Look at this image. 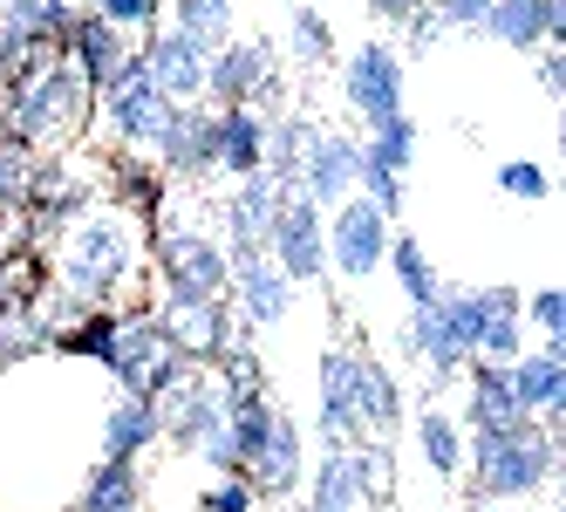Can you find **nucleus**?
<instances>
[{"label":"nucleus","mask_w":566,"mask_h":512,"mask_svg":"<svg viewBox=\"0 0 566 512\" xmlns=\"http://www.w3.org/2000/svg\"><path fill=\"white\" fill-rule=\"evenodd\" d=\"M410 165H417V124H410V116H402V124H389V130H369V137H361V171L410 178Z\"/></svg>","instance_id":"obj_37"},{"label":"nucleus","mask_w":566,"mask_h":512,"mask_svg":"<svg viewBox=\"0 0 566 512\" xmlns=\"http://www.w3.org/2000/svg\"><path fill=\"white\" fill-rule=\"evenodd\" d=\"M402 430H410V451H417V464L430 471V485L451 492V485L464 479V424L443 410V404H423Z\"/></svg>","instance_id":"obj_28"},{"label":"nucleus","mask_w":566,"mask_h":512,"mask_svg":"<svg viewBox=\"0 0 566 512\" xmlns=\"http://www.w3.org/2000/svg\"><path fill=\"white\" fill-rule=\"evenodd\" d=\"M464 301H471V348H478V363H518L525 348V328H518V288H505V281H484V288H464Z\"/></svg>","instance_id":"obj_17"},{"label":"nucleus","mask_w":566,"mask_h":512,"mask_svg":"<svg viewBox=\"0 0 566 512\" xmlns=\"http://www.w3.org/2000/svg\"><path fill=\"white\" fill-rule=\"evenodd\" d=\"M533 75H539V90H546L553 103L566 96V55H559V49H539V55H533Z\"/></svg>","instance_id":"obj_42"},{"label":"nucleus","mask_w":566,"mask_h":512,"mask_svg":"<svg viewBox=\"0 0 566 512\" xmlns=\"http://www.w3.org/2000/svg\"><path fill=\"white\" fill-rule=\"evenodd\" d=\"M226 301H232V314H247V328L253 335H266V328H280L294 314V288H287V273H280L266 253H239V260H226Z\"/></svg>","instance_id":"obj_15"},{"label":"nucleus","mask_w":566,"mask_h":512,"mask_svg":"<svg viewBox=\"0 0 566 512\" xmlns=\"http://www.w3.org/2000/svg\"><path fill=\"white\" fill-rule=\"evenodd\" d=\"M103 199H109V212H124V219H137V226H150V219H165V199H171V178L150 165L144 150H109L103 157Z\"/></svg>","instance_id":"obj_18"},{"label":"nucleus","mask_w":566,"mask_h":512,"mask_svg":"<svg viewBox=\"0 0 566 512\" xmlns=\"http://www.w3.org/2000/svg\"><path fill=\"white\" fill-rule=\"evenodd\" d=\"M83 8H96V0H83Z\"/></svg>","instance_id":"obj_45"},{"label":"nucleus","mask_w":566,"mask_h":512,"mask_svg":"<svg viewBox=\"0 0 566 512\" xmlns=\"http://www.w3.org/2000/svg\"><path fill=\"white\" fill-rule=\"evenodd\" d=\"M287 96V75H280L273 62V42H226L206 55V90H198V103L206 109H260Z\"/></svg>","instance_id":"obj_8"},{"label":"nucleus","mask_w":566,"mask_h":512,"mask_svg":"<svg viewBox=\"0 0 566 512\" xmlns=\"http://www.w3.org/2000/svg\"><path fill=\"white\" fill-rule=\"evenodd\" d=\"M355 369H361V348L355 342H328V348H321V376H314V438H321V451L361 445V424H355Z\"/></svg>","instance_id":"obj_14"},{"label":"nucleus","mask_w":566,"mask_h":512,"mask_svg":"<svg viewBox=\"0 0 566 512\" xmlns=\"http://www.w3.org/2000/svg\"><path fill=\"white\" fill-rule=\"evenodd\" d=\"M402 348L430 369V383H437L430 404H443V383H458L464 363L478 356V348H471V301H464V288H443L430 307H410V322H402Z\"/></svg>","instance_id":"obj_7"},{"label":"nucleus","mask_w":566,"mask_h":512,"mask_svg":"<svg viewBox=\"0 0 566 512\" xmlns=\"http://www.w3.org/2000/svg\"><path fill=\"white\" fill-rule=\"evenodd\" d=\"M492 178H499L505 199H518V206H546L553 199V178H546V165H533V157H505Z\"/></svg>","instance_id":"obj_39"},{"label":"nucleus","mask_w":566,"mask_h":512,"mask_svg":"<svg viewBox=\"0 0 566 512\" xmlns=\"http://www.w3.org/2000/svg\"><path fill=\"white\" fill-rule=\"evenodd\" d=\"M430 8V0H369V14L376 21H389V28H402V21H417Z\"/></svg>","instance_id":"obj_43"},{"label":"nucleus","mask_w":566,"mask_h":512,"mask_svg":"<svg viewBox=\"0 0 566 512\" xmlns=\"http://www.w3.org/2000/svg\"><path fill=\"white\" fill-rule=\"evenodd\" d=\"M280 191L266 171H253V178H239L226 199H219V226H226V260H239V253H266V226H273V212H280Z\"/></svg>","instance_id":"obj_21"},{"label":"nucleus","mask_w":566,"mask_h":512,"mask_svg":"<svg viewBox=\"0 0 566 512\" xmlns=\"http://www.w3.org/2000/svg\"><path fill=\"white\" fill-rule=\"evenodd\" d=\"M301 479H307V430L287 410H273L266 445L247 464V485H253V499H280V505H287V499H301Z\"/></svg>","instance_id":"obj_19"},{"label":"nucleus","mask_w":566,"mask_h":512,"mask_svg":"<svg viewBox=\"0 0 566 512\" xmlns=\"http://www.w3.org/2000/svg\"><path fill=\"white\" fill-rule=\"evenodd\" d=\"M430 14L443 34H478L484 14H492V0H430Z\"/></svg>","instance_id":"obj_41"},{"label":"nucleus","mask_w":566,"mask_h":512,"mask_svg":"<svg viewBox=\"0 0 566 512\" xmlns=\"http://www.w3.org/2000/svg\"><path fill=\"white\" fill-rule=\"evenodd\" d=\"M464 479L471 505H525L546 485H559V438L539 417L464 424Z\"/></svg>","instance_id":"obj_1"},{"label":"nucleus","mask_w":566,"mask_h":512,"mask_svg":"<svg viewBox=\"0 0 566 512\" xmlns=\"http://www.w3.org/2000/svg\"><path fill=\"white\" fill-rule=\"evenodd\" d=\"M287 55L307 69H328L335 62V21L314 8V0H294L287 8Z\"/></svg>","instance_id":"obj_36"},{"label":"nucleus","mask_w":566,"mask_h":512,"mask_svg":"<svg viewBox=\"0 0 566 512\" xmlns=\"http://www.w3.org/2000/svg\"><path fill=\"white\" fill-rule=\"evenodd\" d=\"M266 260L287 273L294 294L321 288V281H328V212L307 206L301 191H287L280 212H273V226H266Z\"/></svg>","instance_id":"obj_9"},{"label":"nucleus","mask_w":566,"mask_h":512,"mask_svg":"<svg viewBox=\"0 0 566 512\" xmlns=\"http://www.w3.org/2000/svg\"><path fill=\"white\" fill-rule=\"evenodd\" d=\"M553 512H559V505H553Z\"/></svg>","instance_id":"obj_46"},{"label":"nucleus","mask_w":566,"mask_h":512,"mask_svg":"<svg viewBox=\"0 0 566 512\" xmlns=\"http://www.w3.org/2000/svg\"><path fill=\"white\" fill-rule=\"evenodd\" d=\"M437 512H492V505H437Z\"/></svg>","instance_id":"obj_44"},{"label":"nucleus","mask_w":566,"mask_h":512,"mask_svg":"<svg viewBox=\"0 0 566 512\" xmlns=\"http://www.w3.org/2000/svg\"><path fill=\"white\" fill-rule=\"evenodd\" d=\"M389 281L402 288V301H410V307H430L443 288H451V281H443V267L430 260V247L417 240V232H389Z\"/></svg>","instance_id":"obj_32"},{"label":"nucleus","mask_w":566,"mask_h":512,"mask_svg":"<svg viewBox=\"0 0 566 512\" xmlns=\"http://www.w3.org/2000/svg\"><path fill=\"white\" fill-rule=\"evenodd\" d=\"M103 28H116L124 42H150L157 28H165V0H96L90 8Z\"/></svg>","instance_id":"obj_38"},{"label":"nucleus","mask_w":566,"mask_h":512,"mask_svg":"<svg viewBox=\"0 0 566 512\" xmlns=\"http://www.w3.org/2000/svg\"><path fill=\"white\" fill-rule=\"evenodd\" d=\"M307 130H314V116H301V109H280V116H266V178L280 185V191H294L301 185V150H307Z\"/></svg>","instance_id":"obj_35"},{"label":"nucleus","mask_w":566,"mask_h":512,"mask_svg":"<svg viewBox=\"0 0 566 512\" xmlns=\"http://www.w3.org/2000/svg\"><path fill=\"white\" fill-rule=\"evenodd\" d=\"M355 424H361V438H376V445H396L402 424H410V389H402V376L382 356H369V348H361V369H355Z\"/></svg>","instance_id":"obj_20"},{"label":"nucleus","mask_w":566,"mask_h":512,"mask_svg":"<svg viewBox=\"0 0 566 512\" xmlns=\"http://www.w3.org/2000/svg\"><path fill=\"white\" fill-rule=\"evenodd\" d=\"M171 116H178V103L165 96L144 75V55L130 49V62H124V75H116V83L96 96V124L109 130V150H157V137L171 130Z\"/></svg>","instance_id":"obj_6"},{"label":"nucleus","mask_w":566,"mask_h":512,"mask_svg":"<svg viewBox=\"0 0 566 512\" xmlns=\"http://www.w3.org/2000/svg\"><path fill=\"white\" fill-rule=\"evenodd\" d=\"M478 34H492L499 49H518V55H539V49H559L566 34V0H492Z\"/></svg>","instance_id":"obj_23"},{"label":"nucleus","mask_w":566,"mask_h":512,"mask_svg":"<svg viewBox=\"0 0 566 512\" xmlns=\"http://www.w3.org/2000/svg\"><path fill=\"white\" fill-rule=\"evenodd\" d=\"M137 55H144V75L171 103H198V90H206V49L198 42H185L178 28H157L150 42H137Z\"/></svg>","instance_id":"obj_27"},{"label":"nucleus","mask_w":566,"mask_h":512,"mask_svg":"<svg viewBox=\"0 0 566 512\" xmlns=\"http://www.w3.org/2000/svg\"><path fill=\"white\" fill-rule=\"evenodd\" d=\"M355 178H361V137L355 130H335V124H321L314 116V130H307V150H301V199L321 206V212H335L342 199H355Z\"/></svg>","instance_id":"obj_13"},{"label":"nucleus","mask_w":566,"mask_h":512,"mask_svg":"<svg viewBox=\"0 0 566 512\" xmlns=\"http://www.w3.org/2000/svg\"><path fill=\"white\" fill-rule=\"evenodd\" d=\"M389 499H396V458H389V445L361 438V445L307 458V479H301V505L307 512H376Z\"/></svg>","instance_id":"obj_4"},{"label":"nucleus","mask_w":566,"mask_h":512,"mask_svg":"<svg viewBox=\"0 0 566 512\" xmlns=\"http://www.w3.org/2000/svg\"><path fill=\"white\" fill-rule=\"evenodd\" d=\"M103 206V178L83 171L75 157H34L28 165V185H21V212L34 226H75L83 212Z\"/></svg>","instance_id":"obj_12"},{"label":"nucleus","mask_w":566,"mask_h":512,"mask_svg":"<svg viewBox=\"0 0 566 512\" xmlns=\"http://www.w3.org/2000/svg\"><path fill=\"white\" fill-rule=\"evenodd\" d=\"M150 314H157V307H150ZM157 328H165V342L178 348L191 369H219V356L239 342L232 301H198V307H178V314H157Z\"/></svg>","instance_id":"obj_22"},{"label":"nucleus","mask_w":566,"mask_h":512,"mask_svg":"<svg viewBox=\"0 0 566 512\" xmlns=\"http://www.w3.org/2000/svg\"><path fill=\"white\" fill-rule=\"evenodd\" d=\"M165 328H157V314L150 307H116V335H109V348H103V376L116 383V397H137L144 389V376H150V363L165 356Z\"/></svg>","instance_id":"obj_16"},{"label":"nucleus","mask_w":566,"mask_h":512,"mask_svg":"<svg viewBox=\"0 0 566 512\" xmlns=\"http://www.w3.org/2000/svg\"><path fill=\"white\" fill-rule=\"evenodd\" d=\"M266 165V116L260 109H212V171L232 185Z\"/></svg>","instance_id":"obj_29"},{"label":"nucleus","mask_w":566,"mask_h":512,"mask_svg":"<svg viewBox=\"0 0 566 512\" xmlns=\"http://www.w3.org/2000/svg\"><path fill=\"white\" fill-rule=\"evenodd\" d=\"M464 417L458 424H512L518 417V397H512V369L505 363H464Z\"/></svg>","instance_id":"obj_33"},{"label":"nucleus","mask_w":566,"mask_h":512,"mask_svg":"<svg viewBox=\"0 0 566 512\" xmlns=\"http://www.w3.org/2000/svg\"><path fill=\"white\" fill-rule=\"evenodd\" d=\"M130 49H137V42H124L116 28H103L90 8L75 14V21H69V34H62V62H69V69H75V75L90 83V96H103V90L116 83V75H124Z\"/></svg>","instance_id":"obj_25"},{"label":"nucleus","mask_w":566,"mask_h":512,"mask_svg":"<svg viewBox=\"0 0 566 512\" xmlns=\"http://www.w3.org/2000/svg\"><path fill=\"white\" fill-rule=\"evenodd\" d=\"M157 417H165V445L185 451V458H206L212 479H226L232 458H226V389L212 369H191L165 404H157Z\"/></svg>","instance_id":"obj_5"},{"label":"nucleus","mask_w":566,"mask_h":512,"mask_svg":"<svg viewBox=\"0 0 566 512\" xmlns=\"http://www.w3.org/2000/svg\"><path fill=\"white\" fill-rule=\"evenodd\" d=\"M226 247L198 226H165L150 240V307L157 314H178L198 301H226Z\"/></svg>","instance_id":"obj_3"},{"label":"nucleus","mask_w":566,"mask_h":512,"mask_svg":"<svg viewBox=\"0 0 566 512\" xmlns=\"http://www.w3.org/2000/svg\"><path fill=\"white\" fill-rule=\"evenodd\" d=\"M75 512H150L144 505V464L130 458H96L83 492H75Z\"/></svg>","instance_id":"obj_31"},{"label":"nucleus","mask_w":566,"mask_h":512,"mask_svg":"<svg viewBox=\"0 0 566 512\" xmlns=\"http://www.w3.org/2000/svg\"><path fill=\"white\" fill-rule=\"evenodd\" d=\"M389 219L361 199H342L335 212H328V281H348V288H361V281H376L382 273V260H389Z\"/></svg>","instance_id":"obj_11"},{"label":"nucleus","mask_w":566,"mask_h":512,"mask_svg":"<svg viewBox=\"0 0 566 512\" xmlns=\"http://www.w3.org/2000/svg\"><path fill=\"white\" fill-rule=\"evenodd\" d=\"M260 499H253V485L239 479V471H226V479H212L206 492L191 499V512H253Z\"/></svg>","instance_id":"obj_40"},{"label":"nucleus","mask_w":566,"mask_h":512,"mask_svg":"<svg viewBox=\"0 0 566 512\" xmlns=\"http://www.w3.org/2000/svg\"><path fill=\"white\" fill-rule=\"evenodd\" d=\"M150 445H165V417H157L150 397H109L103 430H96V458H144Z\"/></svg>","instance_id":"obj_30"},{"label":"nucleus","mask_w":566,"mask_h":512,"mask_svg":"<svg viewBox=\"0 0 566 512\" xmlns=\"http://www.w3.org/2000/svg\"><path fill=\"white\" fill-rule=\"evenodd\" d=\"M171 28L212 55V49L239 42V0H171Z\"/></svg>","instance_id":"obj_34"},{"label":"nucleus","mask_w":566,"mask_h":512,"mask_svg":"<svg viewBox=\"0 0 566 512\" xmlns=\"http://www.w3.org/2000/svg\"><path fill=\"white\" fill-rule=\"evenodd\" d=\"M150 165L165 171L171 185H198V178H212V109H206V103H178L171 130L157 137V150H150Z\"/></svg>","instance_id":"obj_24"},{"label":"nucleus","mask_w":566,"mask_h":512,"mask_svg":"<svg viewBox=\"0 0 566 512\" xmlns=\"http://www.w3.org/2000/svg\"><path fill=\"white\" fill-rule=\"evenodd\" d=\"M137 273H144V226L124 219V212H83L69 226V240H62V260H55V288L75 294L83 307L109 314L116 301H124L137 288Z\"/></svg>","instance_id":"obj_2"},{"label":"nucleus","mask_w":566,"mask_h":512,"mask_svg":"<svg viewBox=\"0 0 566 512\" xmlns=\"http://www.w3.org/2000/svg\"><path fill=\"white\" fill-rule=\"evenodd\" d=\"M402 49L396 42H361L348 62H342V96H348V109L361 116V130H389V124H402Z\"/></svg>","instance_id":"obj_10"},{"label":"nucleus","mask_w":566,"mask_h":512,"mask_svg":"<svg viewBox=\"0 0 566 512\" xmlns=\"http://www.w3.org/2000/svg\"><path fill=\"white\" fill-rule=\"evenodd\" d=\"M512 397H518V417H539L559 438L566 430V356L559 348H525L512 363Z\"/></svg>","instance_id":"obj_26"}]
</instances>
